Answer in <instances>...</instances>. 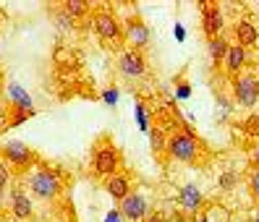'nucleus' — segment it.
Here are the masks:
<instances>
[{
    "instance_id": "1",
    "label": "nucleus",
    "mask_w": 259,
    "mask_h": 222,
    "mask_svg": "<svg viewBox=\"0 0 259 222\" xmlns=\"http://www.w3.org/2000/svg\"><path fill=\"white\" fill-rule=\"evenodd\" d=\"M165 152L170 159L176 162H184V165H194L204 157V144L202 139L196 136L191 128H176L167 133V146Z\"/></svg>"
},
{
    "instance_id": "2",
    "label": "nucleus",
    "mask_w": 259,
    "mask_h": 222,
    "mask_svg": "<svg viewBox=\"0 0 259 222\" xmlns=\"http://www.w3.org/2000/svg\"><path fill=\"white\" fill-rule=\"evenodd\" d=\"M92 173L97 181H108L110 175L120 173V152L110 136H100L92 144Z\"/></svg>"
},
{
    "instance_id": "3",
    "label": "nucleus",
    "mask_w": 259,
    "mask_h": 222,
    "mask_svg": "<svg viewBox=\"0 0 259 222\" xmlns=\"http://www.w3.org/2000/svg\"><path fill=\"white\" fill-rule=\"evenodd\" d=\"M29 191L32 196L39 201H55L60 194H63V178H60L58 170H53L50 165H39L32 170L29 175Z\"/></svg>"
},
{
    "instance_id": "4",
    "label": "nucleus",
    "mask_w": 259,
    "mask_h": 222,
    "mask_svg": "<svg viewBox=\"0 0 259 222\" xmlns=\"http://www.w3.org/2000/svg\"><path fill=\"white\" fill-rule=\"evenodd\" d=\"M92 26H95V34H97L105 44H110V47H120V44L126 42V37H123V24H120V19L115 16L110 8H97V11H92Z\"/></svg>"
},
{
    "instance_id": "5",
    "label": "nucleus",
    "mask_w": 259,
    "mask_h": 222,
    "mask_svg": "<svg viewBox=\"0 0 259 222\" xmlns=\"http://www.w3.org/2000/svg\"><path fill=\"white\" fill-rule=\"evenodd\" d=\"M0 159H6L8 168H16V170H29V168L34 170L39 165V157L32 146L24 141H13V139L0 146Z\"/></svg>"
},
{
    "instance_id": "6",
    "label": "nucleus",
    "mask_w": 259,
    "mask_h": 222,
    "mask_svg": "<svg viewBox=\"0 0 259 222\" xmlns=\"http://www.w3.org/2000/svg\"><path fill=\"white\" fill-rule=\"evenodd\" d=\"M233 99L238 102L241 107H254L259 102V79L256 73L243 71L238 76H233Z\"/></svg>"
},
{
    "instance_id": "7",
    "label": "nucleus",
    "mask_w": 259,
    "mask_h": 222,
    "mask_svg": "<svg viewBox=\"0 0 259 222\" xmlns=\"http://www.w3.org/2000/svg\"><path fill=\"white\" fill-rule=\"evenodd\" d=\"M123 37H126V42H128V47H134V50H142V52H144V47H149L152 34H149L147 21L139 16V13H131V16L126 19V24H123Z\"/></svg>"
},
{
    "instance_id": "8",
    "label": "nucleus",
    "mask_w": 259,
    "mask_h": 222,
    "mask_svg": "<svg viewBox=\"0 0 259 222\" xmlns=\"http://www.w3.org/2000/svg\"><path fill=\"white\" fill-rule=\"evenodd\" d=\"M176 201H178V206L184 212H189L191 217H196V214H202V209L207 206V201H204V194H202V188L196 186V183H186V186H181L178 191H176Z\"/></svg>"
},
{
    "instance_id": "9",
    "label": "nucleus",
    "mask_w": 259,
    "mask_h": 222,
    "mask_svg": "<svg viewBox=\"0 0 259 222\" xmlns=\"http://www.w3.org/2000/svg\"><path fill=\"white\" fill-rule=\"evenodd\" d=\"M118 71L123 73L126 79H142L147 73V58L142 50L126 47L123 52L118 55Z\"/></svg>"
},
{
    "instance_id": "10",
    "label": "nucleus",
    "mask_w": 259,
    "mask_h": 222,
    "mask_svg": "<svg viewBox=\"0 0 259 222\" xmlns=\"http://www.w3.org/2000/svg\"><path fill=\"white\" fill-rule=\"evenodd\" d=\"M118 214L126 222H144L149 217V204L142 194H128L123 201H118Z\"/></svg>"
},
{
    "instance_id": "11",
    "label": "nucleus",
    "mask_w": 259,
    "mask_h": 222,
    "mask_svg": "<svg viewBox=\"0 0 259 222\" xmlns=\"http://www.w3.org/2000/svg\"><path fill=\"white\" fill-rule=\"evenodd\" d=\"M223 26H225V19H223V8L218 3H204L202 8V32L207 39H215L223 34Z\"/></svg>"
},
{
    "instance_id": "12",
    "label": "nucleus",
    "mask_w": 259,
    "mask_h": 222,
    "mask_svg": "<svg viewBox=\"0 0 259 222\" xmlns=\"http://www.w3.org/2000/svg\"><path fill=\"white\" fill-rule=\"evenodd\" d=\"M8 206H11V214L16 222H29L34 217V204L24 194V188H13L11 196H8Z\"/></svg>"
},
{
    "instance_id": "13",
    "label": "nucleus",
    "mask_w": 259,
    "mask_h": 222,
    "mask_svg": "<svg viewBox=\"0 0 259 222\" xmlns=\"http://www.w3.org/2000/svg\"><path fill=\"white\" fill-rule=\"evenodd\" d=\"M102 186H105V194H108L110 199H115V201H123L128 194H134L131 175H128L126 170H120V173L110 175L108 181H102Z\"/></svg>"
},
{
    "instance_id": "14",
    "label": "nucleus",
    "mask_w": 259,
    "mask_h": 222,
    "mask_svg": "<svg viewBox=\"0 0 259 222\" xmlns=\"http://www.w3.org/2000/svg\"><path fill=\"white\" fill-rule=\"evenodd\" d=\"M233 37H236V44L249 50L259 42V26L251 19H236L233 21Z\"/></svg>"
},
{
    "instance_id": "15",
    "label": "nucleus",
    "mask_w": 259,
    "mask_h": 222,
    "mask_svg": "<svg viewBox=\"0 0 259 222\" xmlns=\"http://www.w3.org/2000/svg\"><path fill=\"white\" fill-rule=\"evenodd\" d=\"M223 63H225V73L238 76V73H243V68H246V63H249V50L241 47V44H231Z\"/></svg>"
},
{
    "instance_id": "16",
    "label": "nucleus",
    "mask_w": 259,
    "mask_h": 222,
    "mask_svg": "<svg viewBox=\"0 0 259 222\" xmlns=\"http://www.w3.org/2000/svg\"><path fill=\"white\" fill-rule=\"evenodd\" d=\"M202 217L207 222H231V212H228V206H223L218 201H207V206L202 209Z\"/></svg>"
},
{
    "instance_id": "17",
    "label": "nucleus",
    "mask_w": 259,
    "mask_h": 222,
    "mask_svg": "<svg viewBox=\"0 0 259 222\" xmlns=\"http://www.w3.org/2000/svg\"><path fill=\"white\" fill-rule=\"evenodd\" d=\"M228 39L220 34V37H215V39H207V52H209V58H212V63H223L225 61V55H228Z\"/></svg>"
},
{
    "instance_id": "18",
    "label": "nucleus",
    "mask_w": 259,
    "mask_h": 222,
    "mask_svg": "<svg viewBox=\"0 0 259 222\" xmlns=\"http://www.w3.org/2000/svg\"><path fill=\"white\" fill-rule=\"evenodd\" d=\"M63 11L68 13L71 19H81V16H87V13H89V3H87V0H66Z\"/></svg>"
},
{
    "instance_id": "19",
    "label": "nucleus",
    "mask_w": 259,
    "mask_h": 222,
    "mask_svg": "<svg viewBox=\"0 0 259 222\" xmlns=\"http://www.w3.org/2000/svg\"><path fill=\"white\" fill-rule=\"evenodd\" d=\"M246 186H249L251 199L259 204V168H251V173H249V178H246Z\"/></svg>"
},
{
    "instance_id": "20",
    "label": "nucleus",
    "mask_w": 259,
    "mask_h": 222,
    "mask_svg": "<svg viewBox=\"0 0 259 222\" xmlns=\"http://www.w3.org/2000/svg\"><path fill=\"white\" fill-rule=\"evenodd\" d=\"M165 146H167V136H165V131L162 128H152V149H155L157 154L165 152Z\"/></svg>"
},
{
    "instance_id": "21",
    "label": "nucleus",
    "mask_w": 259,
    "mask_h": 222,
    "mask_svg": "<svg viewBox=\"0 0 259 222\" xmlns=\"http://www.w3.org/2000/svg\"><path fill=\"white\" fill-rule=\"evenodd\" d=\"M241 128H243V133H249V136H259V113L249 115Z\"/></svg>"
},
{
    "instance_id": "22",
    "label": "nucleus",
    "mask_w": 259,
    "mask_h": 222,
    "mask_svg": "<svg viewBox=\"0 0 259 222\" xmlns=\"http://www.w3.org/2000/svg\"><path fill=\"white\" fill-rule=\"evenodd\" d=\"M8 183H11V168L6 159H0V194L8 188Z\"/></svg>"
},
{
    "instance_id": "23",
    "label": "nucleus",
    "mask_w": 259,
    "mask_h": 222,
    "mask_svg": "<svg viewBox=\"0 0 259 222\" xmlns=\"http://www.w3.org/2000/svg\"><path fill=\"white\" fill-rule=\"evenodd\" d=\"M218 183H220L223 191H231V188L236 186V173H233V170H225V173L220 175V181H218Z\"/></svg>"
},
{
    "instance_id": "24",
    "label": "nucleus",
    "mask_w": 259,
    "mask_h": 222,
    "mask_svg": "<svg viewBox=\"0 0 259 222\" xmlns=\"http://www.w3.org/2000/svg\"><path fill=\"white\" fill-rule=\"evenodd\" d=\"M55 19H58V26H63V29H68V26L73 24V19L68 16L66 11H58V13H55Z\"/></svg>"
},
{
    "instance_id": "25",
    "label": "nucleus",
    "mask_w": 259,
    "mask_h": 222,
    "mask_svg": "<svg viewBox=\"0 0 259 222\" xmlns=\"http://www.w3.org/2000/svg\"><path fill=\"white\" fill-rule=\"evenodd\" d=\"M249 159H251V168H259V141L251 146V152H249Z\"/></svg>"
},
{
    "instance_id": "26",
    "label": "nucleus",
    "mask_w": 259,
    "mask_h": 222,
    "mask_svg": "<svg viewBox=\"0 0 259 222\" xmlns=\"http://www.w3.org/2000/svg\"><path fill=\"white\" fill-rule=\"evenodd\" d=\"M176 86H178V97H189V84H186V81H181V79H178Z\"/></svg>"
},
{
    "instance_id": "27",
    "label": "nucleus",
    "mask_w": 259,
    "mask_h": 222,
    "mask_svg": "<svg viewBox=\"0 0 259 222\" xmlns=\"http://www.w3.org/2000/svg\"><path fill=\"white\" fill-rule=\"evenodd\" d=\"M144 222H167V219H165V217H162L160 212H155V214H149V217H147Z\"/></svg>"
},
{
    "instance_id": "28",
    "label": "nucleus",
    "mask_w": 259,
    "mask_h": 222,
    "mask_svg": "<svg viewBox=\"0 0 259 222\" xmlns=\"http://www.w3.org/2000/svg\"><path fill=\"white\" fill-rule=\"evenodd\" d=\"M191 222H207V219H204L202 214H196V217H191Z\"/></svg>"
},
{
    "instance_id": "29",
    "label": "nucleus",
    "mask_w": 259,
    "mask_h": 222,
    "mask_svg": "<svg viewBox=\"0 0 259 222\" xmlns=\"http://www.w3.org/2000/svg\"><path fill=\"white\" fill-rule=\"evenodd\" d=\"M251 222H259V209L254 212V219H251Z\"/></svg>"
},
{
    "instance_id": "30",
    "label": "nucleus",
    "mask_w": 259,
    "mask_h": 222,
    "mask_svg": "<svg viewBox=\"0 0 259 222\" xmlns=\"http://www.w3.org/2000/svg\"><path fill=\"white\" fill-rule=\"evenodd\" d=\"M0 89H3V73H0Z\"/></svg>"
},
{
    "instance_id": "31",
    "label": "nucleus",
    "mask_w": 259,
    "mask_h": 222,
    "mask_svg": "<svg viewBox=\"0 0 259 222\" xmlns=\"http://www.w3.org/2000/svg\"><path fill=\"white\" fill-rule=\"evenodd\" d=\"M55 222H60V219H55Z\"/></svg>"
}]
</instances>
